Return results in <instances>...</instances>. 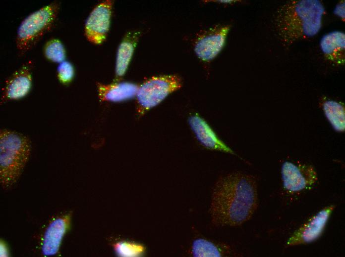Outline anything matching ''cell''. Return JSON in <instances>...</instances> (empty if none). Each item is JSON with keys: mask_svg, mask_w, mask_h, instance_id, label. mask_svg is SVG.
<instances>
[{"mask_svg": "<svg viewBox=\"0 0 345 257\" xmlns=\"http://www.w3.org/2000/svg\"><path fill=\"white\" fill-rule=\"evenodd\" d=\"M258 205L255 176L241 172L221 176L212 190L211 222L216 227L239 226L251 218Z\"/></svg>", "mask_w": 345, "mask_h": 257, "instance_id": "6da1fadb", "label": "cell"}, {"mask_svg": "<svg viewBox=\"0 0 345 257\" xmlns=\"http://www.w3.org/2000/svg\"><path fill=\"white\" fill-rule=\"evenodd\" d=\"M325 9L318 0H290L279 8L275 19L278 36L283 44L289 46L319 32Z\"/></svg>", "mask_w": 345, "mask_h": 257, "instance_id": "7a4b0ae2", "label": "cell"}, {"mask_svg": "<svg viewBox=\"0 0 345 257\" xmlns=\"http://www.w3.org/2000/svg\"><path fill=\"white\" fill-rule=\"evenodd\" d=\"M31 151V141L26 135L8 129H0V181L3 188L8 189L17 182Z\"/></svg>", "mask_w": 345, "mask_h": 257, "instance_id": "3957f363", "label": "cell"}, {"mask_svg": "<svg viewBox=\"0 0 345 257\" xmlns=\"http://www.w3.org/2000/svg\"><path fill=\"white\" fill-rule=\"evenodd\" d=\"M59 9L58 2H52L27 16L17 29L16 45L23 54L32 48L52 28Z\"/></svg>", "mask_w": 345, "mask_h": 257, "instance_id": "277c9868", "label": "cell"}, {"mask_svg": "<svg viewBox=\"0 0 345 257\" xmlns=\"http://www.w3.org/2000/svg\"><path fill=\"white\" fill-rule=\"evenodd\" d=\"M181 79L175 75L152 77L138 86L136 95L140 114L157 106L169 94L182 86Z\"/></svg>", "mask_w": 345, "mask_h": 257, "instance_id": "5b68a950", "label": "cell"}, {"mask_svg": "<svg viewBox=\"0 0 345 257\" xmlns=\"http://www.w3.org/2000/svg\"><path fill=\"white\" fill-rule=\"evenodd\" d=\"M112 7V1L106 0L97 4L89 14L84 32L90 42L100 44L106 39L110 27Z\"/></svg>", "mask_w": 345, "mask_h": 257, "instance_id": "8992f818", "label": "cell"}, {"mask_svg": "<svg viewBox=\"0 0 345 257\" xmlns=\"http://www.w3.org/2000/svg\"><path fill=\"white\" fill-rule=\"evenodd\" d=\"M230 28V25H219L197 34L194 43L197 56L205 61L214 59L223 48Z\"/></svg>", "mask_w": 345, "mask_h": 257, "instance_id": "52a82bcc", "label": "cell"}, {"mask_svg": "<svg viewBox=\"0 0 345 257\" xmlns=\"http://www.w3.org/2000/svg\"><path fill=\"white\" fill-rule=\"evenodd\" d=\"M283 185L289 192H296L310 188L318 179L314 168L310 165H296L284 162L281 168Z\"/></svg>", "mask_w": 345, "mask_h": 257, "instance_id": "ba28073f", "label": "cell"}, {"mask_svg": "<svg viewBox=\"0 0 345 257\" xmlns=\"http://www.w3.org/2000/svg\"><path fill=\"white\" fill-rule=\"evenodd\" d=\"M335 207L333 205L327 206L309 219L289 238L287 246L309 243L319 238Z\"/></svg>", "mask_w": 345, "mask_h": 257, "instance_id": "9c48e42d", "label": "cell"}, {"mask_svg": "<svg viewBox=\"0 0 345 257\" xmlns=\"http://www.w3.org/2000/svg\"><path fill=\"white\" fill-rule=\"evenodd\" d=\"M188 123L198 142L204 148L236 155L234 152L219 138L208 123L198 114L191 115Z\"/></svg>", "mask_w": 345, "mask_h": 257, "instance_id": "30bf717a", "label": "cell"}, {"mask_svg": "<svg viewBox=\"0 0 345 257\" xmlns=\"http://www.w3.org/2000/svg\"><path fill=\"white\" fill-rule=\"evenodd\" d=\"M32 85L31 66L26 64L6 80L2 89L1 103L24 97L30 91Z\"/></svg>", "mask_w": 345, "mask_h": 257, "instance_id": "8fae6325", "label": "cell"}, {"mask_svg": "<svg viewBox=\"0 0 345 257\" xmlns=\"http://www.w3.org/2000/svg\"><path fill=\"white\" fill-rule=\"evenodd\" d=\"M71 219L69 213L50 222L44 233L42 252L46 257L56 255L59 251L62 239L68 231Z\"/></svg>", "mask_w": 345, "mask_h": 257, "instance_id": "7c38bea8", "label": "cell"}, {"mask_svg": "<svg viewBox=\"0 0 345 257\" xmlns=\"http://www.w3.org/2000/svg\"><path fill=\"white\" fill-rule=\"evenodd\" d=\"M320 47L328 60L337 65H343L345 61V34L336 31L324 35Z\"/></svg>", "mask_w": 345, "mask_h": 257, "instance_id": "4fadbf2b", "label": "cell"}, {"mask_svg": "<svg viewBox=\"0 0 345 257\" xmlns=\"http://www.w3.org/2000/svg\"><path fill=\"white\" fill-rule=\"evenodd\" d=\"M137 85L129 82L97 84L98 97L102 101L120 102L136 96Z\"/></svg>", "mask_w": 345, "mask_h": 257, "instance_id": "5bb4252c", "label": "cell"}, {"mask_svg": "<svg viewBox=\"0 0 345 257\" xmlns=\"http://www.w3.org/2000/svg\"><path fill=\"white\" fill-rule=\"evenodd\" d=\"M139 34L136 32L127 33L119 45L116 55L115 76L118 80L125 74L135 48Z\"/></svg>", "mask_w": 345, "mask_h": 257, "instance_id": "9a60e30c", "label": "cell"}, {"mask_svg": "<svg viewBox=\"0 0 345 257\" xmlns=\"http://www.w3.org/2000/svg\"><path fill=\"white\" fill-rule=\"evenodd\" d=\"M191 254L195 257H222L231 254L230 246L203 238L195 239L191 245Z\"/></svg>", "mask_w": 345, "mask_h": 257, "instance_id": "2e32d148", "label": "cell"}, {"mask_svg": "<svg viewBox=\"0 0 345 257\" xmlns=\"http://www.w3.org/2000/svg\"><path fill=\"white\" fill-rule=\"evenodd\" d=\"M321 106L326 117L335 130L344 132L345 129V108L341 102L323 98Z\"/></svg>", "mask_w": 345, "mask_h": 257, "instance_id": "e0dca14e", "label": "cell"}, {"mask_svg": "<svg viewBox=\"0 0 345 257\" xmlns=\"http://www.w3.org/2000/svg\"><path fill=\"white\" fill-rule=\"evenodd\" d=\"M44 54L48 60L60 63L65 61L66 51L62 43L58 39L49 40L44 47Z\"/></svg>", "mask_w": 345, "mask_h": 257, "instance_id": "ac0fdd59", "label": "cell"}, {"mask_svg": "<svg viewBox=\"0 0 345 257\" xmlns=\"http://www.w3.org/2000/svg\"><path fill=\"white\" fill-rule=\"evenodd\" d=\"M114 247L116 254L119 257H140L145 251V248L142 245L128 242L116 243Z\"/></svg>", "mask_w": 345, "mask_h": 257, "instance_id": "d6986e66", "label": "cell"}, {"mask_svg": "<svg viewBox=\"0 0 345 257\" xmlns=\"http://www.w3.org/2000/svg\"><path fill=\"white\" fill-rule=\"evenodd\" d=\"M74 76V69L72 64L67 61H64L57 67V78L59 82L64 85L70 84Z\"/></svg>", "mask_w": 345, "mask_h": 257, "instance_id": "ffe728a7", "label": "cell"}, {"mask_svg": "<svg viewBox=\"0 0 345 257\" xmlns=\"http://www.w3.org/2000/svg\"><path fill=\"white\" fill-rule=\"evenodd\" d=\"M345 0L340 1L336 5L334 10V13L335 15L340 17L343 20H345Z\"/></svg>", "mask_w": 345, "mask_h": 257, "instance_id": "44dd1931", "label": "cell"}, {"mask_svg": "<svg viewBox=\"0 0 345 257\" xmlns=\"http://www.w3.org/2000/svg\"><path fill=\"white\" fill-rule=\"evenodd\" d=\"M0 257H8V251L7 249V248L6 246V244L3 241H0Z\"/></svg>", "mask_w": 345, "mask_h": 257, "instance_id": "7402d4cb", "label": "cell"}]
</instances>
